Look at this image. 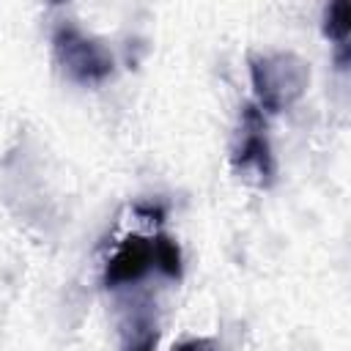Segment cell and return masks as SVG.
Wrapping results in <instances>:
<instances>
[{
    "instance_id": "obj_1",
    "label": "cell",
    "mask_w": 351,
    "mask_h": 351,
    "mask_svg": "<svg viewBox=\"0 0 351 351\" xmlns=\"http://www.w3.org/2000/svg\"><path fill=\"white\" fill-rule=\"evenodd\" d=\"M250 80L255 90V107L277 115L293 107L310 85V63L296 52H266L250 58Z\"/></svg>"
},
{
    "instance_id": "obj_2",
    "label": "cell",
    "mask_w": 351,
    "mask_h": 351,
    "mask_svg": "<svg viewBox=\"0 0 351 351\" xmlns=\"http://www.w3.org/2000/svg\"><path fill=\"white\" fill-rule=\"evenodd\" d=\"M52 55L63 77L82 88L101 85L115 71L112 52L99 38L77 27L71 19H60L52 27Z\"/></svg>"
},
{
    "instance_id": "obj_3",
    "label": "cell",
    "mask_w": 351,
    "mask_h": 351,
    "mask_svg": "<svg viewBox=\"0 0 351 351\" xmlns=\"http://www.w3.org/2000/svg\"><path fill=\"white\" fill-rule=\"evenodd\" d=\"M233 170L244 178H250L255 186H271L277 176V162L271 154V143L266 134V115L255 104H244L239 134L230 154Z\"/></svg>"
},
{
    "instance_id": "obj_4",
    "label": "cell",
    "mask_w": 351,
    "mask_h": 351,
    "mask_svg": "<svg viewBox=\"0 0 351 351\" xmlns=\"http://www.w3.org/2000/svg\"><path fill=\"white\" fill-rule=\"evenodd\" d=\"M154 266V247L145 236H126L104 266V288H123L140 282Z\"/></svg>"
},
{
    "instance_id": "obj_5",
    "label": "cell",
    "mask_w": 351,
    "mask_h": 351,
    "mask_svg": "<svg viewBox=\"0 0 351 351\" xmlns=\"http://www.w3.org/2000/svg\"><path fill=\"white\" fill-rule=\"evenodd\" d=\"M348 33H351V3L335 0L324 11V36L337 47V66H348Z\"/></svg>"
},
{
    "instance_id": "obj_6",
    "label": "cell",
    "mask_w": 351,
    "mask_h": 351,
    "mask_svg": "<svg viewBox=\"0 0 351 351\" xmlns=\"http://www.w3.org/2000/svg\"><path fill=\"white\" fill-rule=\"evenodd\" d=\"M151 247H154V266H156L165 277L178 280V277H181V271H184L181 247H178L170 236H165V233H156V236L151 239Z\"/></svg>"
},
{
    "instance_id": "obj_7",
    "label": "cell",
    "mask_w": 351,
    "mask_h": 351,
    "mask_svg": "<svg viewBox=\"0 0 351 351\" xmlns=\"http://www.w3.org/2000/svg\"><path fill=\"white\" fill-rule=\"evenodd\" d=\"M126 351H156V332L151 326H143L134 332L132 343L126 346Z\"/></svg>"
},
{
    "instance_id": "obj_8",
    "label": "cell",
    "mask_w": 351,
    "mask_h": 351,
    "mask_svg": "<svg viewBox=\"0 0 351 351\" xmlns=\"http://www.w3.org/2000/svg\"><path fill=\"white\" fill-rule=\"evenodd\" d=\"M170 351H219V346L211 337H189V340L176 343Z\"/></svg>"
}]
</instances>
